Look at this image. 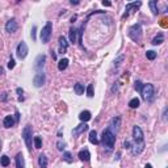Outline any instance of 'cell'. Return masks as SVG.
Returning <instances> with one entry per match:
<instances>
[{
  "mask_svg": "<svg viewBox=\"0 0 168 168\" xmlns=\"http://www.w3.org/2000/svg\"><path fill=\"white\" fill-rule=\"evenodd\" d=\"M101 143L108 151H112L116 143V133L113 131V129L109 126L103 131V137H101Z\"/></svg>",
  "mask_w": 168,
  "mask_h": 168,
  "instance_id": "6da1fadb",
  "label": "cell"
},
{
  "mask_svg": "<svg viewBox=\"0 0 168 168\" xmlns=\"http://www.w3.org/2000/svg\"><path fill=\"white\" fill-rule=\"evenodd\" d=\"M141 95H142V98L144 101H152L154 96H155V88H154L152 84H143L142 91H141Z\"/></svg>",
  "mask_w": 168,
  "mask_h": 168,
  "instance_id": "7a4b0ae2",
  "label": "cell"
},
{
  "mask_svg": "<svg viewBox=\"0 0 168 168\" xmlns=\"http://www.w3.org/2000/svg\"><path fill=\"white\" fill-rule=\"evenodd\" d=\"M127 34L134 42H139L142 39V26H141V24H134L133 26H130Z\"/></svg>",
  "mask_w": 168,
  "mask_h": 168,
  "instance_id": "3957f363",
  "label": "cell"
},
{
  "mask_svg": "<svg viewBox=\"0 0 168 168\" xmlns=\"http://www.w3.org/2000/svg\"><path fill=\"white\" fill-rule=\"evenodd\" d=\"M51 32H53V24H51V21H47V22H46V25L42 28L41 34H39L42 44H47V42L50 41Z\"/></svg>",
  "mask_w": 168,
  "mask_h": 168,
  "instance_id": "277c9868",
  "label": "cell"
},
{
  "mask_svg": "<svg viewBox=\"0 0 168 168\" xmlns=\"http://www.w3.org/2000/svg\"><path fill=\"white\" fill-rule=\"evenodd\" d=\"M32 134H33L32 126L30 125H26L24 130H22V138H24V142L29 151H32Z\"/></svg>",
  "mask_w": 168,
  "mask_h": 168,
  "instance_id": "5b68a950",
  "label": "cell"
},
{
  "mask_svg": "<svg viewBox=\"0 0 168 168\" xmlns=\"http://www.w3.org/2000/svg\"><path fill=\"white\" fill-rule=\"evenodd\" d=\"M28 45L25 44L24 41H21L20 44L17 45V49H16V54H17V58L19 59H25L26 55H28Z\"/></svg>",
  "mask_w": 168,
  "mask_h": 168,
  "instance_id": "8992f818",
  "label": "cell"
},
{
  "mask_svg": "<svg viewBox=\"0 0 168 168\" xmlns=\"http://www.w3.org/2000/svg\"><path fill=\"white\" fill-rule=\"evenodd\" d=\"M133 139L135 143H142L144 142V137H143V131L139 126H134L133 127Z\"/></svg>",
  "mask_w": 168,
  "mask_h": 168,
  "instance_id": "52a82bcc",
  "label": "cell"
},
{
  "mask_svg": "<svg viewBox=\"0 0 168 168\" xmlns=\"http://www.w3.org/2000/svg\"><path fill=\"white\" fill-rule=\"evenodd\" d=\"M45 81H46V75L44 74V72H38V74L33 78V84H34V87H37V88H41L42 85L45 84Z\"/></svg>",
  "mask_w": 168,
  "mask_h": 168,
  "instance_id": "ba28073f",
  "label": "cell"
},
{
  "mask_svg": "<svg viewBox=\"0 0 168 168\" xmlns=\"http://www.w3.org/2000/svg\"><path fill=\"white\" fill-rule=\"evenodd\" d=\"M142 5V3L141 1H134V3H127L126 4V8H125V13H124V16H122V19L125 17H127V16L130 15V12H133V9H137L138 7H141Z\"/></svg>",
  "mask_w": 168,
  "mask_h": 168,
  "instance_id": "9c48e42d",
  "label": "cell"
},
{
  "mask_svg": "<svg viewBox=\"0 0 168 168\" xmlns=\"http://www.w3.org/2000/svg\"><path fill=\"white\" fill-rule=\"evenodd\" d=\"M19 25H17V21H16L15 19H11L9 21H7L5 24V32L8 33H15L16 30H17Z\"/></svg>",
  "mask_w": 168,
  "mask_h": 168,
  "instance_id": "30bf717a",
  "label": "cell"
},
{
  "mask_svg": "<svg viewBox=\"0 0 168 168\" xmlns=\"http://www.w3.org/2000/svg\"><path fill=\"white\" fill-rule=\"evenodd\" d=\"M143 150H144V142L142 143H134L133 146H131V154L133 155H139L141 152H143Z\"/></svg>",
  "mask_w": 168,
  "mask_h": 168,
  "instance_id": "8fae6325",
  "label": "cell"
},
{
  "mask_svg": "<svg viewBox=\"0 0 168 168\" xmlns=\"http://www.w3.org/2000/svg\"><path fill=\"white\" fill-rule=\"evenodd\" d=\"M67 49H68L67 39H66L63 36H61V37H59V53H61V54H64V53L67 51Z\"/></svg>",
  "mask_w": 168,
  "mask_h": 168,
  "instance_id": "7c38bea8",
  "label": "cell"
},
{
  "mask_svg": "<svg viewBox=\"0 0 168 168\" xmlns=\"http://www.w3.org/2000/svg\"><path fill=\"white\" fill-rule=\"evenodd\" d=\"M45 62H46V55L44 54H41V55H38L37 58H36V62H34V67H36V70H41L42 67L45 66Z\"/></svg>",
  "mask_w": 168,
  "mask_h": 168,
  "instance_id": "4fadbf2b",
  "label": "cell"
},
{
  "mask_svg": "<svg viewBox=\"0 0 168 168\" xmlns=\"http://www.w3.org/2000/svg\"><path fill=\"white\" fill-rule=\"evenodd\" d=\"M87 130H88V125L85 124V122H83V124L78 125V126L75 127L74 130H72V134L76 137V135H80L81 133H84V131H87Z\"/></svg>",
  "mask_w": 168,
  "mask_h": 168,
  "instance_id": "5bb4252c",
  "label": "cell"
},
{
  "mask_svg": "<svg viewBox=\"0 0 168 168\" xmlns=\"http://www.w3.org/2000/svg\"><path fill=\"white\" fill-rule=\"evenodd\" d=\"M78 156H79V159L83 160V162H90V159H91V154H90V151H88L87 149L81 150L80 152L78 154Z\"/></svg>",
  "mask_w": 168,
  "mask_h": 168,
  "instance_id": "9a60e30c",
  "label": "cell"
},
{
  "mask_svg": "<svg viewBox=\"0 0 168 168\" xmlns=\"http://www.w3.org/2000/svg\"><path fill=\"white\" fill-rule=\"evenodd\" d=\"M16 168H25V160L21 152L16 155Z\"/></svg>",
  "mask_w": 168,
  "mask_h": 168,
  "instance_id": "2e32d148",
  "label": "cell"
},
{
  "mask_svg": "<svg viewBox=\"0 0 168 168\" xmlns=\"http://www.w3.org/2000/svg\"><path fill=\"white\" fill-rule=\"evenodd\" d=\"M15 120H13L12 116H7L4 120H3V125H4V127H7V129H9V127L15 126Z\"/></svg>",
  "mask_w": 168,
  "mask_h": 168,
  "instance_id": "e0dca14e",
  "label": "cell"
},
{
  "mask_svg": "<svg viewBox=\"0 0 168 168\" xmlns=\"http://www.w3.org/2000/svg\"><path fill=\"white\" fill-rule=\"evenodd\" d=\"M79 118H80V121H83V122H87V121H90L92 118V114L90 110H83L79 114Z\"/></svg>",
  "mask_w": 168,
  "mask_h": 168,
  "instance_id": "ac0fdd59",
  "label": "cell"
},
{
  "mask_svg": "<svg viewBox=\"0 0 168 168\" xmlns=\"http://www.w3.org/2000/svg\"><path fill=\"white\" fill-rule=\"evenodd\" d=\"M67 66H68V59L67 58L61 59V61L58 62V70L59 71H64L66 68H67Z\"/></svg>",
  "mask_w": 168,
  "mask_h": 168,
  "instance_id": "d6986e66",
  "label": "cell"
},
{
  "mask_svg": "<svg viewBox=\"0 0 168 168\" xmlns=\"http://www.w3.org/2000/svg\"><path fill=\"white\" fill-rule=\"evenodd\" d=\"M38 164H39V168H47V158L45 155H39L38 156Z\"/></svg>",
  "mask_w": 168,
  "mask_h": 168,
  "instance_id": "ffe728a7",
  "label": "cell"
},
{
  "mask_svg": "<svg viewBox=\"0 0 168 168\" xmlns=\"http://www.w3.org/2000/svg\"><path fill=\"white\" fill-rule=\"evenodd\" d=\"M163 42H164V36H163V33H159V34H158L156 37L152 39V42H151V44H152L154 46H156V45H162Z\"/></svg>",
  "mask_w": 168,
  "mask_h": 168,
  "instance_id": "44dd1931",
  "label": "cell"
},
{
  "mask_svg": "<svg viewBox=\"0 0 168 168\" xmlns=\"http://www.w3.org/2000/svg\"><path fill=\"white\" fill-rule=\"evenodd\" d=\"M76 36H78V29L71 28L70 29V42L71 44H76V41H78Z\"/></svg>",
  "mask_w": 168,
  "mask_h": 168,
  "instance_id": "7402d4cb",
  "label": "cell"
},
{
  "mask_svg": "<svg viewBox=\"0 0 168 168\" xmlns=\"http://www.w3.org/2000/svg\"><path fill=\"white\" fill-rule=\"evenodd\" d=\"M120 125H121V118L120 117H113L112 118V121H110V127L112 129H118L120 127Z\"/></svg>",
  "mask_w": 168,
  "mask_h": 168,
  "instance_id": "603a6c76",
  "label": "cell"
},
{
  "mask_svg": "<svg viewBox=\"0 0 168 168\" xmlns=\"http://www.w3.org/2000/svg\"><path fill=\"white\" fill-rule=\"evenodd\" d=\"M74 91H75V93L76 95H83L84 93V84H81V83H76L74 85Z\"/></svg>",
  "mask_w": 168,
  "mask_h": 168,
  "instance_id": "cb8c5ba5",
  "label": "cell"
},
{
  "mask_svg": "<svg viewBox=\"0 0 168 168\" xmlns=\"http://www.w3.org/2000/svg\"><path fill=\"white\" fill-rule=\"evenodd\" d=\"M90 142L93 144H98V139H97V133L96 130H91L90 131Z\"/></svg>",
  "mask_w": 168,
  "mask_h": 168,
  "instance_id": "d4e9b609",
  "label": "cell"
},
{
  "mask_svg": "<svg viewBox=\"0 0 168 168\" xmlns=\"http://www.w3.org/2000/svg\"><path fill=\"white\" fill-rule=\"evenodd\" d=\"M149 5H150V8H151V11H152V15H158L159 13V11H158V1L156 0H151V1L149 3Z\"/></svg>",
  "mask_w": 168,
  "mask_h": 168,
  "instance_id": "484cf974",
  "label": "cell"
},
{
  "mask_svg": "<svg viewBox=\"0 0 168 168\" xmlns=\"http://www.w3.org/2000/svg\"><path fill=\"white\" fill-rule=\"evenodd\" d=\"M139 104H141V101H139V98H137V97L131 98V100L129 101V107L133 108V109H135V108L139 107Z\"/></svg>",
  "mask_w": 168,
  "mask_h": 168,
  "instance_id": "4316f807",
  "label": "cell"
},
{
  "mask_svg": "<svg viewBox=\"0 0 168 168\" xmlns=\"http://www.w3.org/2000/svg\"><path fill=\"white\" fill-rule=\"evenodd\" d=\"M63 160L64 162H67V163H72L74 162V159H72V154L70 152V151H66V152H63Z\"/></svg>",
  "mask_w": 168,
  "mask_h": 168,
  "instance_id": "83f0119b",
  "label": "cell"
},
{
  "mask_svg": "<svg viewBox=\"0 0 168 168\" xmlns=\"http://www.w3.org/2000/svg\"><path fill=\"white\" fill-rule=\"evenodd\" d=\"M9 162H11V160H9V158L7 156V155H3L1 158H0V164H1L3 167H8L9 166Z\"/></svg>",
  "mask_w": 168,
  "mask_h": 168,
  "instance_id": "f1b7e54d",
  "label": "cell"
},
{
  "mask_svg": "<svg viewBox=\"0 0 168 168\" xmlns=\"http://www.w3.org/2000/svg\"><path fill=\"white\" fill-rule=\"evenodd\" d=\"M34 147H36V149H41V147H42L41 137H34Z\"/></svg>",
  "mask_w": 168,
  "mask_h": 168,
  "instance_id": "f546056e",
  "label": "cell"
},
{
  "mask_svg": "<svg viewBox=\"0 0 168 168\" xmlns=\"http://www.w3.org/2000/svg\"><path fill=\"white\" fill-rule=\"evenodd\" d=\"M146 57H147V59H150V61H154V59L156 58V53L154 50H149L146 53Z\"/></svg>",
  "mask_w": 168,
  "mask_h": 168,
  "instance_id": "4dcf8cb0",
  "label": "cell"
},
{
  "mask_svg": "<svg viewBox=\"0 0 168 168\" xmlns=\"http://www.w3.org/2000/svg\"><path fill=\"white\" fill-rule=\"evenodd\" d=\"M87 96L88 97H93V84H90L87 87Z\"/></svg>",
  "mask_w": 168,
  "mask_h": 168,
  "instance_id": "1f68e13d",
  "label": "cell"
},
{
  "mask_svg": "<svg viewBox=\"0 0 168 168\" xmlns=\"http://www.w3.org/2000/svg\"><path fill=\"white\" fill-rule=\"evenodd\" d=\"M64 147H66V142H63V141H58L57 142V149L59 151H63Z\"/></svg>",
  "mask_w": 168,
  "mask_h": 168,
  "instance_id": "d6a6232c",
  "label": "cell"
},
{
  "mask_svg": "<svg viewBox=\"0 0 168 168\" xmlns=\"http://www.w3.org/2000/svg\"><path fill=\"white\" fill-rule=\"evenodd\" d=\"M142 87H143V84H142V81H139V80H137L135 81V84H134V88L138 91V92H141L142 91Z\"/></svg>",
  "mask_w": 168,
  "mask_h": 168,
  "instance_id": "836d02e7",
  "label": "cell"
},
{
  "mask_svg": "<svg viewBox=\"0 0 168 168\" xmlns=\"http://www.w3.org/2000/svg\"><path fill=\"white\" fill-rule=\"evenodd\" d=\"M124 59H125L124 55H120V57H118L116 61H114V66H116V67H118V66L121 64V62H124Z\"/></svg>",
  "mask_w": 168,
  "mask_h": 168,
  "instance_id": "e575fe53",
  "label": "cell"
},
{
  "mask_svg": "<svg viewBox=\"0 0 168 168\" xmlns=\"http://www.w3.org/2000/svg\"><path fill=\"white\" fill-rule=\"evenodd\" d=\"M8 68H9V70L15 68V59H13V58L9 59V62H8Z\"/></svg>",
  "mask_w": 168,
  "mask_h": 168,
  "instance_id": "d590c367",
  "label": "cell"
},
{
  "mask_svg": "<svg viewBox=\"0 0 168 168\" xmlns=\"http://www.w3.org/2000/svg\"><path fill=\"white\" fill-rule=\"evenodd\" d=\"M124 149H127V150H130V149H131V143H130V141H125V142H124Z\"/></svg>",
  "mask_w": 168,
  "mask_h": 168,
  "instance_id": "8d00e7d4",
  "label": "cell"
},
{
  "mask_svg": "<svg viewBox=\"0 0 168 168\" xmlns=\"http://www.w3.org/2000/svg\"><path fill=\"white\" fill-rule=\"evenodd\" d=\"M36 30H37V28H36V26H33V28H32V33H30L33 41H36Z\"/></svg>",
  "mask_w": 168,
  "mask_h": 168,
  "instance_id": "74e56055",
  "label": "cell"
},
{
  "mask_svg": "<svg viewBox=\"0 0 168 168\" xmlns=\"http://www.w3.org/2000/svg\"><path fill=\"white\" fill-rule=\"evenodd\" d=\"M118 85H120V83H118V81H117V83H114L113 87H112V92H117V91H118Z\"/></svg>",
  "mask_w": 168,
  "mask_h": 168,
  "instance_id": "f35d334b",
  "label": "cell"
},
{
  "mask_svg": "<svg viewBox=\"0 0 168 168\" xmlns=\"http://www.w3.org/2000/svg\"><path fill=\"white\" fill-rule=\"evenodd\" d=\"M15 118H16V120H15V122H19V120H20V113H19V110H16V113H15Z\"/></svg>",
  "mask_w": 168,
  "mask_h": 168,
  "instance_id": "ab89813d",
  "label": "cell"
},
{
  "mask_svg": "<svg viewBox=\"0 0 168 168\" xmlns=\"http://www.w3.org/2000/svg\"><path fill=\"white\" fill-rule=\"evenodd\" d=\"M16 92H17L20 96H22V93H24V90H22V88H17V90H16Z\"/></svg>",
  "mask_w": 168,
  "mask_h": 168,
  "instance_id": "60d3db41",
  "label": "cell"
},
{
  "mask_svg": "<svg viewBox=\"0 0 168 168\" xmlns=\"http://www.w3.org/2000/svg\"><path fill=\"white\" fill-rule=\"evenodd\" d=\"M163 120H164V121L167 120V108H164V112H163Z\"/></svg>",
  "mask_w": 168,
  "mask_h": 168,
  "instance_id": "b9f144b4",
  "label": "cell"
},
{
  "mask_svg": "<svg viewBox=\"0 0 168 168\" xmlns=\"http://www.w3.org/2000/svg\"><path fill=\"white\" fill-rule=\"evenodd\" d=\"M103 5H104V7H110L112 3H110V1H105V0H104V1H103Z\"/></svg>",
  "mask_w": 168,
  "mask_h": 168,
  "instance_id": "7bdbcfd3",
  "label": "cell"
},
{
  "mask_svg": "<svg viewBox=\"0 0 168 168\" xmlns=\"http://www.w3.org/2000/svg\"><path fill=\"white\" fill-rule=\"evenodd\" d=\"M1 100H3V101H5V100H7V93H5V92H4V93H3V96H1Z\"/></svg>",
  "mask_w": 168,
  "mask_h": 168,
  "instance_id": "ee69618b",
  "label": "cell"
},
{
  "mask_svg": "<svg viewBox=\"0 0 168 168\" xmlns=\"http://www.w3.org/2000/svg\"><path fill=\"white\" fill-rule=\"evenodd\" d=\"M76 19H78V16H76V15L72 16V17H71V22H75V20H76Z\"/></svg>",
  "mask_w": 168,
  "mask_h": 168,
  "instance_id": "f6af8a7d",
  "label": "cell"
},
{
  "mask_svg": "<svg viewBox=\"0 0 168 168\" xmlns=\"http://www.w3.org/2000/svg\"><path fill=\"white\" fill-rule=\"evenodd\" d=\"M51 55H53V59H57V54H55V53H54V51H53V53H51Z\"/></svg>",
  "mask_w": 168,
  "mask_h": 168,
  "instance_id": "bcb514c9",
  "label": "cell"
},
{
  "mask_svg": "<svg viewBox=\"0 0 168 168\" xmlns=\"http://www.w3.org/2000/svg\"><path fill=\"white\" fill-rule=\"evenodd\" d=\"M3 74H4V70H3V67L0 66V75H3Z\"/></svg>",
  "mask_w": 168,
  "mask_h": 168,
  "instance_id": "7dc6e473",
  "label": "cell"
},
{
  "mask_svg": "<svg viewBox=\"0 0 168 168\" xmlns=\"http://www.w3.org/2000/svg\"><path fill=\"white\" fill-rule=\"evenodd\" d=\"M71 4H72V5H74V4L76 5V4H79V1H74V0H71Z\"/></svg>",
  "mask_w": 168,
  "mask_h": 168,
  "instance_id": "c3c4849f",
  "label": "cell"
},
{
  "mask_svg": "<svg viewBox=\"0 0 168 168\" xmlns=\"http://www.w3.org/2000/svg\"><path fill=\"white\" fill-rule=\"evenodd\" d=\"M144 168H152V166H151V164H146V166H144Z\"/></svg>",
  "mask_w": 168,
  "mask_h": 168,
  "instance_id": "681fc988",
  "label": "cell"
},
{
  "mask_svg": "<svg viewBox=\"0 0 168 168\" xmlns=\"http://www.w3.org/2000/svg\"><path fill=\"white\" fill-rule=\"evenodd\" d=\"M116 156H117V158H116V159L118 160V159H120V156H121V154H120V152H117V155H116Z\"/></svg>",
  "mask_w": 168,
  "mask_h": 168,
  "instance_id": "f907efd6",
  "label": "cell"
},
{
  "mask_svg": "<svg viewBox=\"0 0 168 168\" xmlns=\"http://www.w3.org/2000/svg\"><path fill=\"white\" fill-rule=\"evenodd\" d=\"M0 150H1V139H0Z\"/></svg>",
  "mask_w": 168,
  "mask_h": 168,
  "instance_id": "816d5d0a",
  "label": "cell"
}]
</instances>
